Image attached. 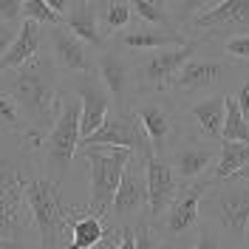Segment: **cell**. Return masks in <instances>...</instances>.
I'll return each mask as SVG.
<instances>
[{
  "label": "cell",
  "instance_id": "cell-39",
  "mask_svg": "<svg viewBox=\"0 0 249 249\" xmlns=\"http://www.w3.org/2000/svg\"><path fill=\"white\" fill-rule=\"evenodd\" d=\"M244 244H249V232H247V238H244Z\"/></svg>",
  "mask_w": 249,
  "mask_h": 249
},
{
  "label": "cell",
  "instance_id": "cell-41",
  "mask_svg": "<svg viewBox=\"0 0 249 249\" xmlns=\"http://www.w3.org/2000/svg\"><path fill=\"white\" fill-rule=\"evenodd\" d=\"M247 232H249V230H247Z\"/></svg>",
  "mask_w": 249,
  "mask_h": 249
},
{
  "label": "cell",
  "instance_id": "cell-23",
  "mask_svg": "<svg viewBox=\"0 0 249 249\" xmlns=\"http://www.w3.org/2000/svg\"><path fill=\"white\" fill-rule=\"evenodd\" d=\"M43 40H46L43 26H37V23H31V20H23L15 43L9 46V51H6L3 60H0V71H15L20 65H26L29 60H34V57L40 54V48H43Z\"/></svg>",
  "mask_w": 249,
  "mask_h": 249
},
{
  "label": "cell",
  "instance_id": "cell-22",
  "mask_svg": "<svg viewBox=\"0 0 249 249\" xmlns=\"http://www.w3.org/2000/svg\"><path fill=\"white\" fill-rule=\"evenodd\" d=\"M105 232H108V224L102 218L74 207V213L68 218V232H65L62 249H99V244L105 241Z\"/></svg>",
  "mask_w": 249,
  "mask_h": 249
},
{
  "label": "cell",
  "instance_id": "cell-10",
  "mask_svg": "<svg viewBox=\"0 0 249 249\" xmlns=\"http://www.w3.org/2000/svg\"><path fill=\"white\" fill-rule=\"evenodd\" d=\"M187 40H227L235 34H249V0H215L210 9L193 15L181 26Z\"/></svg>",
  "mask_w": 249,
  "mask_h": 249
},
{
  "label": "cell",
  "instance_id": "cell-40",
  "mask_svg": "<svg viewBox=\"0 0 249 249\" xmlns=\"http://www.w3.org/2000/svg\"><path fill=\"white\" fill-rule=\"evenodd\" d=\"M15 249H29V247H15Z\"/></svg>",
  "mask_w": 249,
  "mask_h": 249
},
{
  "label": "cell",
  "instance_id": "cell-24",
  "mask_svg": "<svg viewBox=\"0 0 249 249\" xmlns=\"http://www.w3.org/2000/svg\"><path fill=\"white\" fill-rule=\"evenodd\" d=\"M130 6H133V15L139 17L144 26L181 34V23H178V15H176V3H167V0H133Z\"/></svg>",
  "mask_w": 249,
  "mask_h": 249
},
{
  "label": "cell",
  "instance_id": "cell-20",
  "mask_svg": "<svg viewBox=\"0 0 249 249\" xmlns=\"http://www.w3.org/2000/svg\"><path fill=\"white\" fill-rule=\"evenodd\" d=\"M187 37L184 34H173V31L150 29V26H136L127 29L116 37V48H122L124 54H147V51H159V48H173V46H184Z\"/></svg>",
  "mask_w": 249,
  "mask_h": 249
},
{
  "label": "cell",
  "instance_id": "cell-15",
  "mask_svg": "<svg viewBox=\"0 0 249 249\" xmlns=\"http://www.w3.org/2000/svg\"><path fill=\"white\" fill-rule=\"evenodd\" d=\"M68 88L79 99V139H85L108 119L113 99L96 74H74L68 79Z\"/></svg>",
  "mask_w": 249,
  "mask_h": 249
},
{
  "label": "cell",
  "instance_id": "cell-8",
  "mask_svg": "<svg viewBox=\"0 0 249 249\" xmlns=\"http://www.w3.org/2000/svg\"><path fill=\"white\" fill-rule=\"evenodd\" d=\"M204 218L218 224L235 244L244 247V238L249 230V181L227 178V181H210V190L201 198Z\"/></svg>",
  "mask_w": 249,
  "mask_h": 249
},
{
  "label": "cell",
  "instance_id": "cell-21",
  "mask_svg": "<svg viewBox=\"0 0 249 249\" xmlns=\"http://www.w3.org/2000/svg\"><path fill=\"white\" fill-rule=\"evenodd\" d=\"M62 26L88 48H105V37L99 31V20H96V3H91V0H71L68 12L62 17Z\"/></svg>",
  "mask_w": 249,
  "mask_h": 249
},
{
  "label": "cell",
  "instance_id": "cell-33",
  "mask_svg": "<svg viewBox=\"0 0 249 249\" xmlns=\"http://www.w3.org/2000/svg\"><path fill=\"white\" fill-rule=\"evenodd\" d=\"M0 23L20 26L23 23V0H0Z\"/></svg>",
  "mask_w": 249,
  "mask_h": 249
},
{
  "label": "cell",
  "instance_id": "cell-25",
  "mask_svg": "<svg viewBox=\"0 0 249 249\" xmlns=\"http://www.w3.org/2000/svg\"><path fill=\"white\" fill-rule=\"evenodd\" d=\"M249 164V142H221V150H218V161L213 167L210 181H227L232 178L238 170H244Z\"/></svg>",
  "mask_w": 249,
  "mask_h": 249
},
{
  "label": "cell",
  "instance_id": "cell-16",
  "mask_svg": "<svg viewBox=\"0 0 249 249\" xmlns=\"http://www.w3.org/2000/svg\"><path fill=\"white\" fill-rule=\"evenodd\" d=\"M218 150H221V144H213V142L187 133L184 139L176 144V150L167 156V161H170V167L176 170L181 184H196V181H201L204 173H210L215 167Z\"/></svg>",
  "mask_w": 249,
  "mask_h": 249
},
{
  "label": "cell",
  "instance_id": "cell-3",
  "mask_svg": "<svg viewBox=\"0 0 249 249\" xmlns=\"http://www.w3.org/2000/svg\"><path fill=\"white\" fill-rule=\"evenodd\" d=\"M249 65L232 62L221 54H196L181 65V71L170 82V99L178 108H187L213 93H230V88H238Z\"/></svg>",
  "mask_w": 249,
  "mask_h": 249
},
{
  "label": "cell",
  "instance_id": "cell-17",
  "mask_svg": "<svg viewBox=\"0 0 249 249\" xmlns=\"http://www.w3.org/2000/svg\"><path fill=\"white\" fill-rule=\"evenodd\" d=\"M144 181H147V221H156L159 215H164V210L178 196L181 181L170 167V161L153 153L144 159Z\"/></svg>",
  "mask_w": 249,
  "mask_h": 249
},
{
  "label": "cell",
  "instance_id": "cell-2",
  "mask_svg": "<svg viewBox=\"0 0 249 249\" xmlns=\"http://www.w3.org/2000/svg\"><path fill=\"white\" fill-rule=\"evenodd\" d=\"M3 91L15 99L26 133L37 136L40 142L46 139L51 124L60 116L62 105L60 71L54 68L51 57L37 54L26 65H20L15 71H6Z\"/></svg>",
  "mask_w": 249,
  "mask_h": 249
},
{
  "label": "cell",
  "instance_id": "cell-37",
  "mask_svg": "<svg viewBox=\"0 0 249 249\" xmlns=\"http://www.w3.org/2000/svg\"><path fill=\"white\" fill-rule=\"evenodd\" d=\"M232 178H238V181H249V164L244 167V170H238V173H235Z\"/></svg>",
  "mask_w": 249,
  "mask_h": 249
},
{
  "label": "cell",
  "instance_id": "cell-31",
  "mask_svg": "<svg viewBox=\"0 0 249 249\" xmlns=\"http://www.w3.org/2000/svg\"><path fill=\"white\" fill-rule=\"evenodd\" d=\"M133 230H136V249H173L159 238V232L150 227V221H139Z\"/></svg>",
  "mask_w": 249,
  "mask_h": 249
},
{
  "label": "cell",
  "instance_id": "cell-36",
  "mask_svg": "<svg viewBox=\"0 0 249 249\" xmlns=\"http://www.w3.org/2000/svg\"><path fill=\"white\" fill-rule=\"evenodd\" d=\"M113 249H136V230L133 227H122V241Z\"/></svg>",
  "mask_w": 249,
  "mask_h": 249
},
{
  "label": "cell",
  "instance_id": "cell-11",
  "mask_svg": "<svg viewBox=\"0 0 249 249\" xmlns=\"http://www.w3.org/2000/svg\"><path fill=\"white\" fill-rule=\"evenodd\" d=\"M201 51L198 40H187L184 46L173 48H159V51H147L136 60V79H139V96L144 93H167L170 82L176 74L181 71L190 57H196ZM136 96V99H139Z\"/></svg>",
  "mask_w": 249,
  "mask_h": 249
},
{
  "label": "cell",
  "instance_id": "cell-28",
  "mask_svg": "<svg viewBox=\"0 0 249 249\" xmlns=\"http://www.w3.org/2000/svg\"><path fill=\"white\" fill-rule=\"evenodd\" d=\"M221 142H249V119L238 110L232 96L227 93V108H224V133Z\"/></svg>",
  "mask_w": 249,
  "mask_h": 249
},
{
  "label": "cell",
  "instance_id": "cell-30",
  "mask_svg": "<svg viewBox=\"0 0 249 249\" xmlns=\"http://www.w3.org/2000/svg\"><path fill=\"white\" fill-rule=\"evenodd\" d=\"M218 48H221V57H227V60L241 62V65H247L249 62V34L227 37V40L218 43Z\"/></svg>",
  "mask_w": 249,
  "mask_h": 249
},
{
  "label": "cell",
  "instance_id": "cell-5",
  "mask_svg": "<svg viewBox=\"0 0 249 249\" xmlns=\"http://www.w3.org/2000/svg\"><path fill=\"white\" fill-rule=\"evenodd\" d=\"M26 204L31 213V224L40 235V249H62L74 207L62 201L60 187L46 176H34L26 184Z\"/></svg>",
  "mask_w": 249,
  "mask_h": 249
},
{
  "label": "cell",
  "instance_id": "cell-6",
  "mask_svg": "<svg viewBox=\"0 0 249 249\" xmlns=\"http://www.w3.org/2000/svg\"><path fill=\"white\" fill-rule=\"evenodd\" d=\"M79 150V99L74 93L62 91L60 116L51 124L48 136L40 144V156L46 164V178H51L60 187L71 170V161Z\"/></svg>",
  "mask_w": 249,
  "mask_h": 249
},
{
  "label": "cell",
  "instance_id": "cell-32",
  "mask_svg": "<svg viewBox=\"0 0 249 249\" xmlns=\"http://www.w3.org/2000/svg\"><path fill=\"white\" fill-rule=\"evenodd\" d=\"M0 124L15 127V130H26V127H23V119H20V110H17V105H15V99L3 91V88H0Z\"/></svg>",
  "mask_w": 249,
  "mask_h": 249
},
{
  "label": "cell",
  "instance_id": "cell-9",
  "mask_svg": "<svg viewBox=\"0 0 249 249\" xmlns=\"http://www.w3.org/2000/svg\"><path fill=\"white\" fill-rule=\"evenodd\" d=\"M207 190H210V178H201L196 184H181L178 196L164 210V215L150 221V227L159 232V238L167 247L176 249L181 241H187V238L193 241L196 238V230L201 224V198Z\"/></svg>",
  "mask_w": 249,
  "mask_h": 249
},
{
  "label": "cell",
  "instance_id": "cell-14",
  "mask_svg": "<svg viewBox=\"0 0 249 249\" xmlns=\"http://www.w3.org/2000/svg\"><path fill=\"white\" fill-rule=\"evenodd\" d=\"M108 215L116 221V227H136L139 221H147V181L142 156H133L127 161Z\"/></svg>",
  "mask_w": 249,
  "mask_h": 249
},
{
  "label": "cell",
  "instance_id": "cell-38",
  "mask_svg": "<svg viewBox=\"0 0 249 249\" xmlns=\"http://www.w3.org/2000/svg\"><path fill=\"white\" fill-rule=\"evenodd\" d=\"M15 247H23V244H15V241H3V238H0V249H15Z\"/></svg>",
  "mask_w": 249,
  "mask_h": 249
},
{
  "label": "cell",
  "instance_id": "cell-4",
  "mask_svg": "<svg viewBox=\"0 0 249 249\" xmlns=\"http://www.w3.org/2000/svg\"><path fill=\"white\" fill-rule=\"evenodd\" d=\"M130 110L136 113L150 142V153L159 159H167L176 150V144L187 136L184 110L170 99V93H144L130 105Z\"/></svg>",
  "mask_w": 249,
  "mask_h": 249
},
{
  "label": "cell",
  "instance_id": "cell-26",
  "mask_svg": "<svg viewBox=\"0 0 249 249\" xmlns=\"http://www.w3.org/2000/svg\"><path fill=\"white\" fill-rule=\"evenodd\" d=\"M96 20H99V31H102L105 40L113 37V34L119 37L122 31L130 29L133 6L122 3V0H116V3H96Z\"/></svg>",
  "mask_w": 249,
  "mask_h": 249
},
{
  "label": "cell",
  "instance_id": "cell-27",
  "mask_svg": "<svg viewBox=\"0 0 249 249\" xmlns=\"http://www.w3.org/2000/svg\"><path fill=\"white\" fill-rule=\"evenodd\" d=\"M187 249H241V244H235L218 224L204 218L198 224V230H196V238L187 244Z\"/></svg>",
  "mask_w": 249,
  "mask_h": 249
},
{
  "label": "cell",
  "instance_id": "cell-7",
  "mask_svg": "<svg viewBox=\"0 0 249 249\" xmlns=\"http://www.w3.org/2000/svg\"><path fill=\"white\" fill-rule=\"evenodd\" d=\"M88 164V204L85 210L96 218H108L116 187L122 181L127 161L133 159L130 150L122 147H79Z\"/></svg>",
  "mask_w": 249,
  "mask_h": 249
},
{
  "label": "cell",
  "instance_id": "cell-35",
  "mask_svg": "<svg viewBox=\"0 0 249 249\" xmlns=\"http://www.w3.org/2000/svg\"><path fill=\"white\" fill-rule=\"evenodd\" d=\"M17 31H20V26H9V23H0V60H3V54L9 51V46L15 43Z\"/></svg>",
  "mask_w": 249,
  "mask_h": 249
},
{
  "label": "cell",
  "instance_id": "cell-34",
  "mask_svg": "<svg viewBox=\"0 0 249 249\" xmlns=\"http://www.w3.org/2000/svg\"><path fill=\"white\" fill-rule=\"evenodd\" d=\"M230 96H232V102L238 105V110H241V113L249 119V71L244 74L241 85H238V88H235V93H230Z\"/></svg>",
  "mask_w": 249,
  "mask_h": 249
},
{
  "label": "cell",
  "instance_id": "cell-13",
  "mask_svg": "<svg viewBox=\"0 0 249 249\" xmlns=\"http://www.w3.org/2000/svg\"><path fill=\"white\" fill-rule=\"evenodd\" d=\"M93 74L105 85L113 99V108H130L139 96V79H136V62L122 48L108 46L93 60Z\"/></svg>",
  "mask_w": 249,
  "mask_h": 249
},
{
  "label": "cell",
  "instance_id": "cell-19",
  "mask_svg": "<svg viewBox=\"0 0 249 249\" xmlns=\"http://www.w3.org/2000/svg\"><path fill=\"white\" fill-rule=\"evenodd\" d=\"M224 108H227V93H213V96H204L198 102L181 108L184 110L187 133L213 142V144H221V133H224Z\"/></svg>",
  "mask_w": 249,
  "mask_h": 249
},
{
  "label": "cell",
  "instance_id": "cell-12",
  "mask_svg": "<svg viewBox=\"0 0 249 249\" xmlns=\"http://www.w3.org/2000/svg\"><path fill=\"white\" fill-rule=\"evenodd\" d=\"M79 147H122L142 159L150 156V142L130 108H113L91 136L79 139Z\"/></svg>",
  "mask_w": 249,
  "mask_h": 249
},
{
  "label": "cell",
  "instance_id": "cell-29",
  "mask_svg": "<svg viewBox=\"0 0 249 249\" xmlns=\"http://www.w3.org/2000/svg\"><path fill=\"white\" fill-rule=\"evenodd\" d=\"M23 20H31L37 26H60L62 17H57L46 6V0H23Z\"/></svg>",
  "mask_w": 249,
  "mask_h": 249
},
{
  "label": "cell",
  "instance_id": "cell-18",
  "mask_svg": "<svg viewBox=\"0 0 249 249\" xmlns=\"http://www.w3.org/2000/svg\"><path fill=\"white\" fill-rule=\"evenodd\" d=\"M48 43H51V62L60 74H93V57L91 48L82 40H77L65 26H51L48 29Z\"/></svg>",
  "mask_w": 249,
  "mask_h": 249
},
{
  "label": "cell",
  "instance_id": "cell-1",
  "mask_svg": "<svg viewBox=\"0 0 249 249\" xmlns=\"http://www.w3.org/2000/svg\"><path fill=\"white\" fill-rule=\"evenodd\" d=\"M34 156H40V139L26 130L0 124V238L20 244L31 224L26 204V184L34 178Z\"/></svg>",
  "mask_w": 249,
  "mask_h": 249
}]
</instances>
